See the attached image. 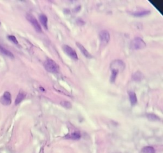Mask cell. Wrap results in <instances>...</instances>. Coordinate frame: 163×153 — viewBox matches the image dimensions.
Masks as SVG:
<instances>
[{
    "mask_svg": "<svg viewBox=\"0 0 163 153\" xmlns=\"http://www.w3.org/2000/svg\"><path fill=\"white\" fill-rule=\"evenodd\" d=\"M44 67L47 71L51 73H58L59 71V66L54 60L47 59L44 62Z\"/></svg>",
    "mask_w": 163,
    "mask_h": 153,
    "instance_id": "obj_1",
    "label": "cell"
},
{
    "mask_svg": "<svg viewBox=\"0 0 163 153\" xmlns=\"http://www.w3.org/2000/svg\"><path fill=\"white\" fill-rule=\"evenodd\" d=\"M145 47H146V43L140 37L134 38L130 43V48L133 50H142Z\"/></svg>",
    "mask_w": 163,
    "mask_h": 153,
    "instance_id": "obj_2",
    "label": "cell"
},
{
    "mask_svg": "<svg viewBox=\"0 0 163 153\" xmlns=\"http://www.w3.org/2000/svg\"><path fill=\"white\" fill-rule=\"evenodd\" d=\"M26 19L31 24V25H32L33 28L35 29V30L38 33H41L42 32V28H41V25L39 24L38 22L37 21V20L35 19V17L32 15L31 13H28L26 15Z\"/></svg>",
    "mask_w": 163,
    "mask_h": 153,
    "instance_id": "obj_3",
    "label": "cell"
},
{
    "mask_svg": "<svg viewBox=\"0 0 163 153\" xmlns=\"http://www.w3.org/2000/svg\"><path fill=\"white\" fill-rule=\"evenodd\" d=\"M99 38H100V42L103 46H106L109 43L110 40V35L108 31L103 30L99 34Z\"/></svg>",
    "mask_w": 163,
    "mask_h": 153,
    "instance_id": "obj_4",
    "label": "cell"
},
{
    "mask_svg": "<svg viewBox=\"0 0 163 153\" xmlns=\"http://www.w3.org/2000/svg\"><path fill=\"white\" fill-rule=\"evenodd\" d=\"M62 50H63L64 51L71 59H73V60H78V55H77V52H76L75 50L73 48L70 47V46L64 44V45L62 46Z\"/></svg>",
    "mask_w": 163,
    "mask_h": 153,
    "instance_id": "obj_5",
    "label": "cell"
},
{
    "mask_svg": "<svg viewBox=\"0 0 163 153\" xmlns=\"http://www.w3.org/2000/svg\"><path fill=\"white\" fill-rule=\"evenodd\" d=\"M125 67H126V65L124 62L120 60H114L111 64V70L115 69L119 72L120 71H123L125 69Z\"/></svg>",
    "mask_w": 163,
    "mask_h": 153,
    "instance_id": "obj_6",
    "label": "cell"
},
{
    "mask_svg": "<svg viewBox=\"0 0 163 153\" xmlns=\"http://www.w3.org/2000/svg\"><path fill=\"white\" fill-rule=\"evenodd\" d=\"M0 102L4 105H10L12 103V96L10 92H5L0 98Z\"/></svg>",
    "mask_w": 163,
    "mask_h": 153,
    "instance_id": "obj_7",
    "label": "cell"
},
{
    "mask_svg": "<svg viewBox=\"0 0 163 153\" xmlns=\"http://www.w3.org/2000/svg\"><path fill=\"white\" fill-rule=\"evenodd\" d=\"M76 45L77 46V47L78 48V49L80 50L81 52L82 53L83 55H84V56L85 57L87 58V59H91V58L92 57V55H91L90 53H89V51H88L86 49H85V47H84V46L82 45V44H80V43H78V42H77V43H76Z\"/></svg>",
    "mask_w": 163,
    "mask_h": 153,
    "instance_id": "obj_8",
    "label": "cell"
},
{
    "mask_svg": "<svg viewBox=\"0 0 163 153\" xmlns=\"http://www.w3.org/2000/svg\"><path fill=\"white\" fill-rule=\"evenodd\" d=\"M39 19L42 24V25H43V28L47 30L48 29V18H47V16L44 14L40 15V17H39Z\"/></svg>",
    "mask_w": 163,
    "mask_h": 153,
    "instance_id": "obj_9",
    "label": "cell"
},
{
    "mask_svg": "<svg viewBox=\"0 0 163 153\" xmlns=\"http://www.w3.org/2000/svg\"><path fill=\"white\" fill-rule=\"evenodd\" d=\"M0 52L2 54L5 55V56L11 58V59H14V55L10 51H9V50L6 49L5 47H2V46L0 45Z\"/></svg>",
    "mask_w": 163,
    "mask_h": 153,
    "instance_id": "obj_10",
    "label": "cell"
},
{
    "mask_svg": "<svg viewBox=\"0 0 163 153\" xmlns=\"http://www.w3.org/2000/svg\"><path fill=\"white\" fill-rule=\"evenodd\" d=\"M150 13V10H143V11H139V12H135L132 13V15L133 16L136 17H145V16L148 15Z\"/></svg>",
    "mask_w": 163,
    "mask_h": 153,
    "instance_id": "obj_11",
    "label": "cell"
},
{
    "mask_svg": "<svg viewBox=\"0 0 163 153\" xmlns=\"http://www.w3.org/2000/svg\"><path fill=\"white\" fill-rule=\"evenodd\" d=\"M81 135L80 132H75L71 133L68 134L66 135V138L68 139H71V140H78L80 139Z\"/></svg>",
    "mask_w": 163,
    "mask_h": 153,
    "instance_id": "obj_12",
    "label": "cell"
},
{
    "mask_svg": "<svg viewBox=\"0 0 163 153\" xmlns=\"http://www.w3.org/2000/svg\"><path fill=\"white\" fill-rule=\"evenodd\" d=\"M129 97V101L131 102V104L132 105H134L136 104L138 100H137V97L136 93L134 92H129L128 93Z\"/></svg>",
    "mask_w": 163,
    "mask_h": 153,
    "instance_id": "obj_13",
    "label": "cell"
},
{
    "mask_svg": "<svg viewBox=\"0 0 163 153\" xmlns=\"http://www.w3.org/2000/svg\"><path fill=\"white\" fill-rule=\"evenodd\" d=\"M25 97H26V93H24V92H20L19 93V94L17 95V98H16V99H15V105H18V104H19L24 99V98H25Z\"/></svg>",
    "mask_w": 163,
    "mask_h": 153,
    "instance_id": "obj_14",
    "label": "cell"
},
{
    "mask_svg": "<svg viewBox=\"0 0 163 153\" xmlns=\"http://www.w3.org/2000/svg\"><path fill=\"white\" fill-rule=\"evenodd\" d=\"M143 78V76L139 71L136 72L133 75V79L134 81H135V82H140Z\"/></svg>",
    "mask_w": 163,
    "mask_h": 153,
    "instance_id": "obj_15",
    "label": "cell"
},
{
    "mask_svg": "<svg viewBox=\"0 0 163 153\" xmlns=\"http://www.w3.org/2000/svg\"><path fill=\"white\" fill-rule=\"evenodd\" d=\"M146 117H147L148 120H149L151 121H157L160 120L159 118L157 115L155 114H148L146 115Z\"/></svg>",
    "mask_w": 163,
    "mask_h": 153,
    "instance_id": "obj_16",
    "label": "cell"
},
{
    "mask_svg": "<svg viewBox=\"0 0 163 153\" xmlns=\"http://www.w3.org/2000/svg\"><path fill=\"white\" fill-rule=\"evenodd\" d=\"M142 153H156L154 148L151 146H146L144 147L142 150Z\"/></svg>",
    "mask_w": 163,
    "mask_h": 153,
    "instance_id": "obj_17",
    "label": "cell"
},
{
    "mask_svg": "<svg viewBox=\"0 0 163 153\" xmlns=\"http://www.w3.org/2000/svg\"><path fill=\"white\" fill-rule=\"evenodd\" d=\"M118 73H119V71H117V70L112 69V73H111V76H110V82L111 83L115 82V81L116 80L117 77Z\"/></svg>",
    "mask_w": 163,
    "mask_h": 153,
    "instance_id": "obj_18",
    "label": "cell"
},
{
    "mask_svg": "<svg viewBox=\"0 0 163 153\" xmlns=\"http://www.w3.org/2000/svg\"><path fill=\"white\" fill-rule=\"evenodd\" d=\"M61 105H62V106H63L66 109H70L72 107L71 103L68 101H63V102H61Z\"/></svg>",
    "mask_w": 163,
    "mask_h": 153,
    "instance_id": "obj_19",
    "label": "cell"
},
{
    "mask_svg": "<svg viewBox=\"0 0 163 153\" xmlns=\"http://www.w3.org/2000/svg\"><path fill=\"white\" fill-rule=\"evenodd\" d=\"M8 39H9V40H10L11 42H12V43H14V44H18V43H19L18 41H17V38H15V36H12V35H11V36H8Z\"/></svg>",
    "mask_w": 163,
    "mask_h": 153,
    "instance_id": "obj_20",
    "label": "cell"
},
{
    "mask_svg": "<svg viewBox=\"0 0 163 153\" xmlns=\"http://www.w3.org/2000/svg\"></svg>",
    "mask_w": 163,
    "mask_h": 153,
    "instance_id": "obj_21",
    "label": "cell"
}]
</instances>
